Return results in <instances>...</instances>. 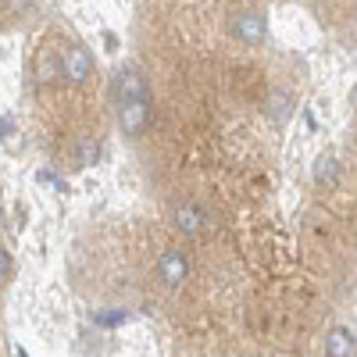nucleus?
I'll list each match as a JSON object with an SVG mask.
<instances>
[{"label": "nucleus", "mask_w": 357, "mask_h": 357, "mask_svg": "<svg viewBox=\"0 0 357 357\" xmlns=\"http://www.w3.org/2000/svg\"><path fill=\"white\" fill-rule=\"evenodd\" d=\"M158 279H161V286H168V289L183 286V282L190 279V257H186V250H178V247L161 250V257H158Z\"/></svg>", "instance_id": "nucleus-1"}, {"label": "nucleus", "mask_w": 357, "mask_h": 357, "mask_svg": "<svg viewBox=\"0 0 357 357\" xmlns=\"http://www.w3.org/2000/svg\"><path fill=\"white\" fill-rule=\"evenodd\" d=\"M57 72H61L68 82H86L89 79V72H93V57H89V50L86 47H68L65 54H61V61H57Z\"/></svg>", "instance_id": "nucleus-2"}, {"label": "nucleus", "mask_w": 357, "mask_h": 357, "mask_svg": "<svg viewBox=\"0 0 357 357\" xmlns=\"http://www.w3.org/2000/svg\"><path fill=\"white\" fill-rule=\"evenodd\" d=\"M146 122H151V100L118 104V129H122V136H139Z\"/></svg>", "instance_id": "nucleus-3"}, {"label": "nucleus", "mask_w": 357, "mask_h": 357, "mask_svg": "<svg viewBox=\"0 0 357 357\" xmlns=\"http://www.w3.org/2000/svg\"><path fill=\"white\" fill-rule=\"evenodd\" d=\"M114 97H118V104H126V100H146V79L136 68H122V72L114 75Z\"/></svg>", "instance_id": "nucleus-4"}, {"label": "nucleus", "mask_w": 357, "mask_h": 357, "mask_svg": "<svg viewBox=\"0 0 357 357\" xmlns=\"http://www.w3.org/2000/svg\"><path fill=\"white\" fill-rule=\"evenodd\" d=\"M172 222L178 232H186V236H200L207 229V211L200 204H178L175 211H172Z\"/></svg>", "instance_id": "nucleus-5"}, {"label": "nucleus", "mask_w": 357, "mask_h": 357, "mask_svg": "<svg viewBox=\"0 0 357 357\" xmlns=\"http://www.w3.org/2000/svg\"><path fill=\"white\" fill-rule=\"evenodd\" d=\"M232 33L236 36H240L243 43H261L264 40V33H268V25H264V18L257 15V11H240V15H236L232 18Z\"/></svg>", "instance_id": "nucleus-6"}, {"label": "nucleus", "mask_w": 357, "mask_h": 357, "mask_svg": "<svg viewBox=\"0 0 357 357\" xmlns=\"http://www.w3.org/2000/svg\"><path fill=\"white\" fill-rule=\"evenodd\" d=\"M325 357H354V333L350 329H333L325 336Z\"/></svg>", "instance_id": "nucleus-7"}, {"label": "nucleus", "mask_w": 357, "mask_h": 357, "mask_svg": "<svg viewBox=\"0 0 357 357\" xmlns=\"http://www.w3.org/2000/svg\"><path fill=\"white\" fill-rule=\"evenodd\" d=\"M336 172H340L336 158H318V165H314V178H318V183L333 186V183H336Z\"/></svg>", "instance_id": "nucleus-8"}, {"label": "nucleus", "mask_w": 357, "mask_h": 357, "mask_svg": "<svg viewBox=\"0 0 357 357\" xmlns=\"http://www.w3.org/2000/svg\"><path fill=\"white\" fill-rule=\"evenodd\" d=\"M93 321L97 325H122L126 321V311H93Z\"/></svg>", "instance_id": "nucleus-9"}, {"label": "nucleus", "mask_w": 357, "mask_h": 357, "mask_svg": "<svg viewBox=\"0 0 357 357\" xmlns=\"http://www.w3.org/2000/svg\"><path fill=\"white\" fill-rule=\"evenodd\" d=\"M93 158H97V143H93V139H86V143H82V151H79V168H86Z\"/></svg>", "instance_id": "nucleus-10"}, {"label": "nucleus", "mask_w": 357, "mask_h": 357, "mask_svg": "<svg viewBox=\"0 0 357 357\" xmlns=\"http://www.w3.org/2000/svg\"><path fill=\"white\" fill-rule=\"evenodd\" d=\"M286 104H289L286 93H275L272 97V118H286Z\"/></svg>", "instance_id": "nucleus-11"}, {"label": "nucleus", "mask_w": 357, "mask_h": 357, "mask_svg": "<svg viewBox=\"0 0 357 357\" xmlns=\"http://www.w3.org/2000/svg\"><path fill=\"white\" fill-rule=\"evenodd\" d=\"M54 75H57V65L50 61V57H43V61H40V79H43V82H50Z\"/></svg>", "instance_id": "nucleus-12"}, {"label": "nucleus", "mask_w": 357, "mask_h": 357, "mask_svg": "<svg viewBox=\"0 0 357 357\" xmlns=\"http://www.w3.org/2000/svg\"><path fill=\"white\" fill-rule=\"evenodd\" d=\"M11 275V254L4 250V247H0V282H4Z\"/></svg>", "instance_id": "nucleus-13"}]
</instances>
